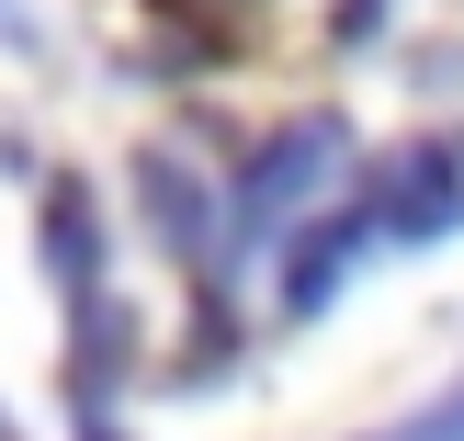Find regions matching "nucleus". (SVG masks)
I'll list each match as a JSON object with an SVG mask.
<instances>
[{
  "mask_svg": "<svg viewBox=\"0 0 464 441\" xmlns=\"http://www.w3.org/2000/svg\"><path fill=\"white\" fill-rule=\"evenodd\" d=\"M340 148H352V136H340V113H295V125L249 158V181H238V238H284L295 204L340 170Z\"/></svg>",
  "mask_w": 464,
  "mask_h": 441,
  "instance_id": "f257e3e1",
  "label": "nucleus"
},
{
  "mask_svg": "<svg viewBox=\"0 0 464 441\" xmlns=\"http://www.w3.org/2000/svg\"><path fill=\"white\" fill-rule=\"evenodd\" d=\"M0 441H23V430H12V419H0Z\"/></svg>",
  "mask_w": 464,
  "mask_h": 441,
  "instance_id": "0eeeda50",
  "label": "nucleus"
},
{
  "mask_svg": "<svg viewBox=\"0 0 464 441\" xmlns=\"http://www.w3.org/2000/svg\"><path fill=\"white\" fill-rule=\"evenodd\" d=\"M362 226H374V216H352V204H340V216H317L306 238H295V261H284V306H295V317H317V306H329V283L352 272Z\"/></svg>",
  "mask_w": 464,
  "mask_h": 441,
  "instance_id": "7ed1b4c3",
  "label": "nucleus"
},
{
  "mask_svg": "<svg viewBox=\"0 0 464 441\" xmlns=\"http://www.w3.org/2000/svg\"><path fill=\"white\" fill-rule=\"evenodd\" d=\"M374 441H464V385H442L420 419H397V430H374Z\"/></svg>",
  "mask_w": 464,
  "mask_h": 441,
  "instance_id": "423d86ee",
  "label": "nucleus"
},
{
  "mask_svg": "<svg viewBox=\"0 0 464 441\" xmlns=\"http://www.w3.org/2000/svg\"><path fill=\"white\" fill-rule=\"evenodd\" d=\"M45 272H57V283H91V272H102V226H91V193H80V181L45 193Z\"/></svg>",
  "mask_w": 464,
  "mask_h": 441,
  "instance_id": "39448f33",
  "label": "nucleus"
},
{
  "mask_svg": "<svg viewBox=\"0 0 464 441\" xmlns=\"http://www.w3.org/2000/svg\"><path fill=\"white\" fill-rule=\"evenodd\" d=\"M374 226H397V238H453L464 226V158L442 136H408L374 170Z\"/></svg>",
  "mask_w": 464,
  "mask_h": 441,
  "instance_id": "f03ea898",
  "label": "nucleus"
},
{
  "mask_svg": "<svg viewBox=\"0 0 464 441\" xmlns=\"http://www.w3.org/2000/svg\"><path fill=\"white\" fill-rule=\"evenodd\" d=\"M136 193H148V226L170 249H204V181L181 170L170 148H136Z\"/></svg>",
  "mask_w": 464,
  "mask_h": 441,
  "instance_id": "20e7f679",
  "label": "nucleus"
}]
</instances>
